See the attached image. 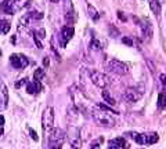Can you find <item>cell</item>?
I'll return each mask as SVG.
<instances>
[{
	"instance_id": "obj_1",
	"label": "cell",
	"mask_w": 166,
	"mask_h": 149,
	"mask_svg": "<svg viewBox=\"0 0 166 149\" xmlns=\"http://www.w3.org/2000/svg\"><path fill=\"white\" fill-rule=\"evenodd\" d=\"M90 116L96 120V123L101 124V126H107V127H114L116 124L115 119L112 118L111 115H109L108 112L102 111V109H100V108H97L96 105L94 106H90Z\"/></svg>"
},
{
	"instance_id": "obj_2",
	"label": "cell",
	"mask_w": 166,
	"mask_h": 149,
	"mask_svg": "<svg viewBox=\"0 0 166 149\" xmlns=\"http://www.w3.org/2000/svg\"><path fill=\"white\" fill-rule=\"evenodd\" d=\"M69 94L72 97V101L73 104L76 106L78 111L80 112H89L90 109V105H89V99L86 98V95L78 88L76 86H72L69 88Z\"/></svg>"
},
{
	"instance_id": "obj_3",
	"label": "cell",
	"mask_w": 166,
	"mask_h": 149,
	"mask_svg": "<svg viewBox=\"0 0 166 149\" xmlns=\"http://www.w3.org/2000/svg\"><path fill=\"white\" fill-rule=\"evenodd\" d=\"M89 76L91 83L96 87H98V88H107L112 83L109 76H107L102 72H98V70H89Z\"/></svg>"
},
{
	"instance_id": "obj_4",
	"label": "cell",
	"mask_w": 166,
	"mask_h": 149,
	"mask_svg": "<svg viewBox=\"0 0 166 149\" xmlns=\"http://www.w3.org/2000/svg\"><path fill=\"white\" fill-rule=\"evenodd\" d=\"M67 135L61 128H53L49 135V146L50 148H61L65 144Z\"/></svg>"
},
{
	"instance_id": "obj_5",
	"label": "cell",
	"mask_w": 166,
	"mask_h": 149,
	"mask_svg": "<svg viewBox=\"0 0 166 149\" xmlns=\"http://www.w3.org/2000/svg\"><path fill=\"white\" fill-rule=\"evenodd\" d=\"M107 69L112 73L119 74V76H125L129 73V66L119 59H109L107 62Z\"/></svg>"
},
{
	"instance_id": "obj_6",
	"label": "cell",
	"mask_w": 166,
	"mask_h": 149,
	"mask_svg": "<svg viewBox=\"0 0 166 149\" xmlns=\"http://www.w3.org/2000/svg\"><path fill=\"white\" fill-rule=\"evenodd\" d=\"M65 135L68 138L72 149H80V146H82V139H80V137H79V130H78L76 127L71 126L69 128H68V131L65 133Z\"/></svg>"
},
{
	"instance_id": "obj_7",
	"label": "cell",
	"mask_w": 166,
	"mask_h": 149,
	"mask_svg": "<svg viewBox=\"0 0 166 149\" xmlns=\"http://www.w3.org/2000/svg\"><path fill=\"white\" fill-rule=\"evenodd\" d=\"M54 128V109L47 106L43 112V131H51Z\"/></svg>"
},
{
	"instance_id": "obj_8",
	"label": "cell",
	"mask_w": 166,
	"mask_h": 149,
	"mask_svg": "<svg viewBox=\"0 0 166 149\" xmlns=\"http://www.w3.org/2000/svg\"><path fill=\"white\" fill-rule=\"evenodd\" d=\"M10 64L13 65V68L15 69H25L28 66V58L22 54H11L10 55Z\"/></svg>"
},
{
	"instance_id": "obj_9",
	"label": "cell",
	"mask_w": 166,
	"mask_h": 149,
	"mask_svg": "<svg viewBox=\"0 0 166 149\" xmlns=\"http://www.w3.org/2000/svg\"><path fill=\"white\" fill-rule=\"evenodd\" d=\"M141 95H143V91H140L139 88L129 87L128 90H126V93H125V99L128 102H137L141 98Z\"/></svg>"
},
{
	"instance_id": "obj_10",
	"label": "cell",
	"mask_w": 166,
	"mask_h": 149,
	"mask_svg": "<svg viewBox=\"0 0 166 149\" xmlns=\"http://www.w3.org/2000/svg\"><path fill=\"white\" fill-rule=\"evenodd\" d=\"M8 105V90L4 83H0V109H6Z\"/></svg>"
},
{
	"instance_id": "obj_11",
	"label": "cell",
	"mask_w": 166,
	"mask_h": 149,
	"mask_svg": "<svg viewBox=\"0 0 166 149\" xmlns=\"http://www.w3.org/2000/svg\"><path fill=\"white\" fill-rule=\"evenodd\" d=\"M42 83L38 80H33V81H28L26 83V93L28 94H38L42 91Z\"/></svg>"
},
{
	"instance_id": "obj_12",
	"label": "cell",
	"mask_w": 166,
	"mask_h": 149,
	"mask_svg": "<svg viewBox=\"0 0 166 149\" xmlns=\"http://www.w3.org/2000/svg\"><path fill=\"white\" fill-rule=\"evenodd\" d=\"M73 35H75V29H73V26H64L62 31H61V36H62V39H64V42L71 40Z\"/></svg>"
},
{
	"instance_id": "obj_13",
	"label": "cell",
	"mask_w": 166,
	"mask_h": 149,
	"mask_svg": "<svg viewBox=\"0 0 166 149\" xmlns=\"http://www.w3.org/2000/svg\"><path fill=\"white\" fill-rule=\"evenodd\" d=\"M111 145H115V146H118V148H123V149H129L130 148V145H129L128 142H126V139L123 138V137H118V138H114L112 141H111Z\"/></svg>"
},
{
	"instance_id": "obj_14",
	"label": "cell",
	"mask_w": 166,
	"mask_h": 149,
	"mask_svg": "<svg viewBox=\"0 0 166 149\" xmlns=\"http://www.w3.org/2000/svg\"><path fill=\"white\" fill-rule=\"evenodd\" d=\"M101 95H102V98H104V101L108 104V105H111V106H114L116 104V101H115V98L109 94V91L107 90V88H102V91H101Z\"/></svg>"
},
{
	"instance_id": "obj_15",
	"label": "cell",
	"mask_w": 166,
	"mask_h": 149,
	"mask_svg": "<svg viewBox=\"0 0 166 149\" xmlns=\"http://www.w3.org/2000/svg\"><path fill=\"white\" fill-rule=\"evenodd\" d=\"M87 11H89V17H90L91 19H93L94 22L100 19V14H98L97 8H96L94 6H93V4H87Z\"/></svg>"
},
{
	"instance_id": "obj_16",
	"label": "cell",
	"mask_w": 166,
	"mask_h": 149,
	"mask_svg": "<svg viewBox=\"0 0 166 149\" xmlns=\"http://www.w3.org/2000/svg\"><path fill=\"white\" fill-rule=\"evenodd\" d=\"M130 137L133 138L134 141L140 145H144L147 144V135L145 134H137V133H130Z\"/></svg>"
},
{
	"instance_id": "obj_17",
	"label": "cell",
	"mask_w": 166,
	"mask_h": 149,
	"mask_svg": "<svg viewBox=\"0 0 166 149\" xmlns=\"http://www.w3.org/2000/svg\"><path fill=\"white\" fill-rule=\"evenodd\" d=\"M150 8L155 15H159L161 12V3L159 0H150Z\"/></svg>"
},
{
	"instance_id": "obj_18",
	"label": "cell",
	"mask_w": 166,
	"mask_h": 149,
	"mask_svg": "<svg viewBox=\"0 0 166 149\" xmlns=\"http://www.w3.org/2000/svg\"><path fill=\"white\" fill-rule=\"evenodd\" d=\"M143 37L145 40H151V37H152V29H151V25L150 24L143 25Z\"/></svg>"
},
{
	"instance_id": "obj_19",
	"label": "cell",
	"mask_w": 166,
	"mask_h": 149,
	"mask_svg": "<svg viewBox=\"0 0 166 149\" xmlns=\"http://www.w3.org/2000/svg\"><path fill=\"white\" fill-rule=\"evenodd\" d=\"M158 106L161 109L166 108V91H161L159 95H158Z\"/></svg>"
},
{
	"instance_id": "obj_20",
	"label": "cell",
	"mask_w": 166,
	"mask_h": 149,
	"mask_svg": "<svg viewBox=\"0 0 166 149\" xmlns=\"http://www.w3.org/2000/svg\"><path fill=\"white\" fill-rule=\"evenodd\" d=\"M45 76H46L45 69L39 68V69H36V70L33 72V80H38V81H40V80H42V79H45Z\"/></svg>"
},
{
	"instance_id": "obj_21",
	"label": "cell",
	"mask_w": 166,
	"mask_h": 149,
	"mask_svg": "<svg viewBox=\"0 0 166 149\" xmlns=\"http://www.w3.org/2000/svg\"><path fill=\"white\" fill-rule=\"evenodd\" d=\"M159 141V135L156 133H151V134H147V144L148 145H154Z\"/></svg>"
},
{
	"instance_id": "obj_22",
	"label": "cell",
	"mask_w": 166,
	"mask_h": 149,
	"mask_svg": "<svg viewBox=\"0 0 166 149\" xmlns=\"http://www.w3.org/2000/svg\"><path fill=\"white\" fill-rule=\"evenodd\" d=\"M90 49L98 51V50H101V43H100L98 40H96V39H93V40H91V43H90Z\"/></svg>"
},
{
	"instance_id": "obj_23",
	"label": "cell",
	"mask_w": 166,
	"mask_h": 149,
	"mask_svg": "<svg viewBox=\"0 0 166 149\" xmlns=\"http://www.w3.org/2000/svg\"><path fill=\"white\" fill-rule=\"evenodd\" d=\"M10 28H11V25L8 21H1V33H8Z\"/></svg>"
},
{
	"instance_id": "obj_24",
	"label": "cell",
	"mask_w": 166,
	"mask_h": 149,
	"mask_svg": "<svg viewBox=\"0 0 166 149\" xmlns=\"http://www.w3.org/2000/svg\"><path fill=\"white\" fill-rule=\"evenodd\" d=\"M97 108H100V109H102V111H105V112H111V113H118V112L116 111H112V109H111V108H109V106H105V105H102V104H97Z\"/></svg>"
},
{
	"instance_id": "obj_25",
	"label": "cell",
	"mask_w": 166,
	"mask_h": 149,
	"mask_svg": "<svg viewBox=\"0 0 166 149\" xmlns=\"http://www.w3.org/2000/svg\"><path fill=\"white\" fill-rule=\"evenodd\" d=\"M29 134H31V138L33 141H39V137H38V133L33 130V128H29Z\"/></svg>"
},
{
	"instance_id": "obj_26",
	"label": "cell",
	"mask_w": 166,
	"mask_h": 149,
	"mask_svg": "<svg viewBox=\"0 0 166 149\" xmlns=\"http://www.w3.org/2000/svg\"><path fill=\"white\" fill-rule=\"evenodd\" d=\"M33 42H35V44H36V47H38V49H43V44L40 43V40L36 37V35H35V33H33Z\"/></svg>"
},
{
	"instance_id": "obj_27",
	"label": "cell",
	"mask_w": 166,
	"mask_h": 149,
	"mask_svg": "<svg viewBox=\"0 0 166 149\" xmlns=\"http://www.w3.org/2000/svg\"><path fill=\"white\" fill-rule=\"evenodd\" d=\"M122 43H123V44H128V46H133V40L125 36V37H122Z\"/></svg>"
},
{
	"instance_id": "obj_28",
	"label": "cell",
	"mask_w": 166,
	"mask_h": 149,
	"mask_svg": "<svg viewBox=\"0 0 166 149\" xmlns=\"http://www.w3.org/2000/svg\"><path fill=\"white\" fill-rule=\"evenodd\" d=\"M35 35H36V37H42V39H43V37L46 36V31L43 29V28H40V29L38 31V33H35Z\"/></svg>"
},
{
	"instance_id": "obj_29",
	"label": "cell",
	"mask_w": 166,
	"mask_h": 149,
	"mask_svg": "<svg viewBox=\"0 0 166 149\" xmlns=\"http://www.w3.org/2000/svg\"><path fill=\"white\" fill-rule=\"evenodd\" d=\"M49 65H50V58H49V57H45V58H43V66H45V68H49Z\"/></svg>"
},
{
	"instance_id": "obj_30",
	"label": "cell",
	"mask_w": 166,
	"mask_h": 149,
	"mask_svg": "<svg viewBox=\"0 0 166 149\" xmlns=\"http://www.w3.org/2000/svg\"><path fill=\"white\" fill-rule=\"evenodd\" d=\"M25 83H28V81H26V79H22V80H21V81H18V83L15 84V87L18 88V87H21V86H22V84H25Z\"/></svg>"
},
{
	"instance_id": "obj_31",
	"label": "cell",
	"mask_w": 166,
	"mask_h": 149,
	"mask_svg": "<svg viewBox=\"0 0 166 149\" xmlns=\"http://www.w3.org/2000/svg\"><path fill=\"white\" fill-rule=\"evenodd\" d=\"M161 81H162V84H165L166 86V74L165 73L161 74Z\"/></svg>"
},
{
	"instance_id": "obj_32",
	"label": "cell",
	"mask_w": 166,
	"mask_h": 149,
	"mask_svg": "<svg viewBox=\"0 0 166 149\" xmlns=\"http://www.w3.org/2000/svg\"><path fill=\"white\" fill-rule=\"evenodd\" d=\"M118 17H119V19H122V21H126V17H125L121 11H118Z\"/></svg>"
},
{
	"instance_id": "obj_33",
	"label": "cell",
	"mask_w": 166,
	"mask_h": 149,
	"mask_svg": "<svg viewBox=\"0 0 166 149\" xmlns=\"http://www.w3.org/2000/svg\"><path fill=\"white\" fill-rule=\"evenodd\" d=\"M3 124H4V116H3V115H0V127H1Z\"/></svg>"
},
{
	"instance_id": "obj_34",
	"label": "cell",
	"mask_w": 166,
	"mask_h": 149,
	"mask_svg": "<svg viewBox=\"0 0 166 149\" xmlns=\"http://www.w3.org/2000/svg\"><path fill=\"white\" fill-rule=\"evenodd\" d=\"M108 149H121V148H118V146H115V145H111V144H109V148Z\"/></svg>"
},
{
	"instance_id": "obj_35",
	"label": "cell",
	"mask_w": 166,
	"mask_h": 149,
	"mask_svg": "<svg viewBox=\"0 0 166 149\" xmlns=\"http://www.w3.org/2000/svg\"><path fill=\"white\" fill-rule=\"evenodd\" d=\"M3 134H4V130H3V127H0V137L3 135Z\"/></svg>"
},
{
	"instance_id": "obj_36",
	"label": "cell",
	"mask_w": 166,
	"mask_h": 149,
	"mask_svg": "<svg viewBox=\"0 0 166 149\" xmlns=\"http://www.w3.org/2000/svg\"><path fill=\"white\" fill-rule=\"evenodd\" d=\"M11 42H13V44H15V36L11 37Z\"/></svg>"
},
{
	"instance_id": "obj_37",
	"label": "cell",
	"mask_w": 166,
	"mask_h": 149,
	"mask_svg": "<svg viewBox=\"0 0 166 149\" xmlns=\"http://www.w3.org/2000/svg\"><path fill=\"white\" fill-rule=\"evenodd\" d=\"M93 149H100V146H97V145H93Z\"/></svg>"
},
{
	"instance_id": "obj_38",
	"label": "cell",
	"mask_w": 166,
	"mask_h": 149,
	"mask_svg": "<svg viewBox=\"0 0 166 149\" xmlns=\"http://www.w3.org/2000/svg\"><path fill=\"white\" fill-rule=\"evenodd\" d=\"M3 1H4V3H8V1H11V0H3Z\"/></svg>"
},
{
	"instance_id": "obj_39",
	"label": "cell",
	"mask_w": 166,
	"mask_h": 149,
	"mask_svg": "<svg viewBox=\"0 0 166 149\" xmlns=\"http://www.w3.org/2000/svg\"><path fill=\"white\" fill-rule=\"evenodd\" d=\"M51 1H53V3H57L58 0H51Z\"/></svg>"
},
{
	"instance_id": "obj_40",
	"label": "cell",
	"mask_w": 166,
	"mask_h": 149,
	"mask_svg": "<svg viewBox=\"0 0 166 149\" xmlns=\"http://www.w3.org/2000/svg\"><path fill=\"white\" fill-rule=\"evenodd\" d=\"M50 149H62V148H50Z\"/></svg>"
},
{
	"instance_id": "obj_41",
	"label": "cell",
	"mask_w": 166,
	"mask_h": 149,
	"mask_svg": "<svg viewBox=\"0 0 166 149\" xmlns=\"http://www.w3.org/2000/svg\"><path fill=\"white\" fill-rule=\"evenodd\" d=\"M0 57H1V49H0Z\"/></svg>"
}]
</instances>
